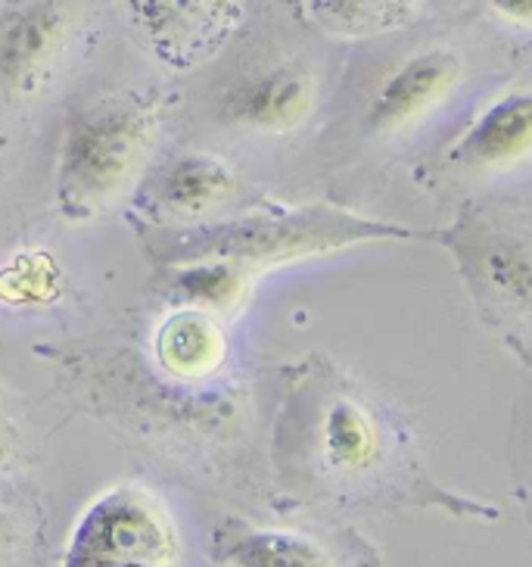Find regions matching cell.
Returning a JSON list of instances; mask_svg holds the SVG:
<instances>
[{"label":"cell","mask_w":532,"mask_h":567,"mask_svg":"<svg viewBox=\"0 0 532 567\" xmlns=\"http://www.w3.org/2000/svg\"><path fill=\"white\" fill-rule=\"evenodd\" d=\"M156 362L168 378L194 384L212 378L228 359V334L212 312L175 306L153 334Z\"/></svg>","instance_id":"obj_11"},{"label":"cell","mask_w":532,"mask_h":567,"mask_svg":"<svg viewBox=\"0 0 532 567\" xmlns=\"http://www.w3.org/2000/svg\"><path fill=\"white\" fill-rule=\"evenodd\" d=\"M22 455H25V424L13 396L0 384V484L17 474Z\"/></svg>","instance_id":"obj_17"},{"label":"cell","mask_w":532,"mask_h":567,"mask_svg":"<svg viewBox=\"0 0 532 567\" xmlns=\"http://www.w3.org/2000/svg\"><path fill=\"white\" fill-rule=\"evenodd\" d=\"M461 79L465 63L449 48L411 53L374 91L367 103V128L374 134L408 132L449 101Z\"/></svg>","instance_id":"obj_5"},{"label":"cell","mask_w":532,"mask_h":567,"mask_svg":"<svg viewBox=\"0 0 532 567\" xmlns=\"http://www.w3.org/2000/svg\"><path fill=\"white\" fill-rule=\"evenodd\" d=\"M218 558L225 567H340L321 539L286 527H225Z\"/></svg>","instance_id":"obj_13"},{"label":"cell","mask_w":532,"mask_h":567,"mask_svg":"<svg viewBox=\"0 0 532 567\" xmlns=\"http://www.w3.org/2000/svg\"><path fill=\"white\" fill-rule=\"evenodd\" d=\"M317 110V79L300 63H278L225 91L221 116L252 134L300 132Z\"/></svg>","instance_id":"obj_6"},{"label":"cell","mask_w":532,"mask_h":567,"mask_svg":"<svg viewBox=\"0 0 532 567\" xmlns=\"http://www.w3.org/2000/svg\"><path fill=\"white\" fill-rule=\"evenodd\" d=\"M424 0H309L321 29L343 38L396 32L420 13Z\"/></svg>","instance_id":"obj_16"},{"label":"cell","mask_w":532,"mask_h":567,"mask_svg":"<svg viewBox=\"0 0 532 567\" xmlns=\"http://www.w3.org/2000/svg\"><path fill=\"white\" fill-rule=\"evenodd\" d=\"M386 431L380 415L355 396H333L317 421V455L333 477L355 481L383 462Z\"/></svg>","instance_id":"obj_10"},{"label":"cell","mask_w":532,"mask_h":567,"mask_svg":"<svg viewBox=\"0 0 532 567\" xmlns=\"http://www.w3.org/2000/svg\"><path fill=\"white\" fill-rule=\"evenodd\" d=\"M60 567H184L181 534L150 486L113 484L69 527Z\"/></svg>","instance_id":"obj_3"},{"label":"cell","mask_w":532,"mask_h":567,"mask_svg":"<svg viewBox=\"0 0 532 567\" xmlns=\"http://www.w3.org/2000/svg\"><path fill=\"white\" fill-rule=\"evenodd\" d=\"M250 268L225 256H190L168 262V297L175 306H190L212 316H233L243 309L252 293Z\"/></svg>","instance_id":"obj_12"},{"label":"cell","mask_w":532,"mask_h":567,"mask_svg":"<svg viewBox=\"0 0 532 567\" xmlns=\"http://www.w3.org/2000/svg\"><path fill=\"white\" fill-rule=\"evenodd\" d=\"M451 156L461 166L501 172L532 156V91H508L461 134Z\"/></svg>","instance_id":"obj_8"},{"label":"cell","mask_w":532,"mask_h":567,"mask_svg":"<svg viewBox=\"0 0 532 567\" xmlns=\"http://www.w3.org/2000/svg\"><path fill=\"white\" fill-rule=\"evenodd\" d=\"M240 0H128L140 34L166 60H187L216 38Z\"/></svg>","instance_id":"obj_9"},{"label":"cell","mask_w":532,"mask_h":567,"mask_svg":"<svg viewBox=\"0 0 532 567\" xmlns=\"http://www.w3.org/2000/svg\"><path fill=\"white\" fill-rule=\"evenodd\" d=\"M163 134V103L144 91H109L66 113L56 163L53 209L66 225H87L132 194Z\"/></svg>","instance_id":"obj_1"},{"label":"cell","mask_w":532,"mask_h":567,"mask_svg":"<svg viewBox=\"0 0 532 567\" xmlns=\"http://www.w3.org/2000/svg\"><path fill=\"white\" fill-rule=\"evenodd\" d=\"M237 190L233 172L216 153H184L159 168L147 187V213L163 221H200Z\"/></svg>","instance_id":"obj_7"},{"label":"cell","mask_w":532,"mask_h":567,"mask_svg":"<svg viewBox=\"0 0 532 567\" xmlns=\"http://www.w3.org/2000/svg\"><path fill=\"white\" fill-rule=\"evenodd\" d=\"M82 32V0H19L0 10V128L51 97Z\"/></svg>","instance_id":"obj_4"},{"label":"cell","mask_w":532,"mask_h":567,"mask_svg":"<svg viewBox=\"0 0 532 567\" xmlns=\"http://www.w3.org/2000/svg\"><path fill=\"white\" fill-rule=\"evenodd\" d=\"M66 290V268L44 247H22L0 259V306L7 309H51Z\"/></svg>","instance_id":"obj_14"},{"label":"cell","mask_w":532,"mask_h":567,"mask_svg":"<svg viewBox=\"0 0 532 567\" xmlns=\"http://www.w3.org/2000/svg\"><path fill=\"white\" fill-rule=\"evenodd\" d=\"M19 549V524L17 517L0 512V567L7 565Z\"/></svg>","instance_id":"obj_19"},{"label":"cell","mask_w":532,"mask_h":567,"mask_svg":"<svg viewBox=\"0 0 532 567\" xmlns=\"http://www.w3.org/2000/svg\"><path fill=\"white\" fill-rule=\"evenodd\" d=\"M489 10H492L501 22H508V25H514V29H526V32H532V0H489Z\"/></svg>","instance_id":"obj_18"},{"label":"cell","mask_w":532,"mask_h":567,"mask_svg":"<svg viewBox=\"0 0 532 567\" xmlns=\"http://www.w3.org/2000/svg\"><path fill=\"white\" fill-rule=\"evenodd\" d=\"M181 231L168 247V262L190 256H225L252 275L300 259H317L377 240H420L427 234L396 221L358 216L336 206H309L283 216H247Z\"/></svg>","instance_id":"obj_2"},{"label":"cell","mask_w":532,"mask_h":567,"mask_svg":"<svg viewBox=\"0 0 532 567\" xmlns=\"http://www.w3.org/2000/svg\"><path fill=\"white\" fill-rule=\"evenodd\" d=\"M480 281L504 306L532 316V244L514 234H492L477 256Z\"/></svg>","instance_id":"obj_15"}]
</instances>
